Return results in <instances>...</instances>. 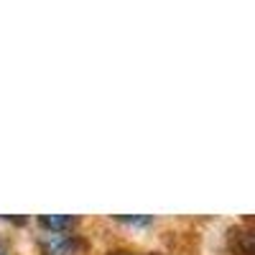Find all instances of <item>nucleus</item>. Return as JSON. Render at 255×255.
<instances>
[{
	"label": "nucleus",
	"mask_w": 255,
	"mask_h": 255,
	"mask_svg": "<svg viewBox=\"0 0 255 255\" xmlns=\"http://www.w3.org/2000/svg\"><path fill=\"white\" fill-rule=\"evenodd\" d=\"M230 250L235 255H253L255 253V238L250 230H243V227H235L230 230Z\"/></svg>",
	"instance_id": "2"
},
{
	"label": "nucleus",
	"mask_w": 255,
	"mask_h": 255,
	"mask_svg": "<svg viewBox=\"0 0 255 255\" xmlns=\"http://www.w3.org/2000/svg\"><path fill=\"white\" fill-rule=\"evenodd\" d=\"M110 255H130V253H110Z\"/></svg>",
	"instance_id": "5"
},
{
	"label": "nucleus",
	"mask_w": 255,
	"mask_h": 255,
	"mask_svg": "<svg viewBox=\"0 0 255 255\" xmlns=\"http://www.w3.org/2000/svg\"><path fill=\"white\" fill-rule=\"evenodd\" d=\"M38 225L44 230H51L54 235H61V232L72 230L77 225V220L69 215H44V217H38Z\"/></svg>",
	"instance_id": "3"
},
{
	"label": "nucleus",
	"mask_w": 255,
	"mask_h": 255,
	"mask_svg": "<svg viewBox=\"0 0 255 255\" xmlns=\"http://www.w3.org/2000/svg\"><path fill=\"white\" fill-rule=\"evenodd\" d=\"M120 222H125V225H151L153 222V217H118Z\"/></svg>",
	"instance_id": "4"
},
{
	"label": "nucleus",
	"mask_w": 255,
	"mask_h": 255,
	"mask_svg": "<svg viewBox=\"0 0 255 255\" xmlns=\"http://www.w3.org/2000/svg\"><path fill=\"white\" fill-rule=\"evenodd\" d=\"M41 245H44V250L49 253V255H74L77 250H82L84 248V243L79 240V238H69V235H46L44 240H41Z\"/></svg>",
	"instance_id": "1"
},
{
	"label": "nucleus",
	"mask_w": 255,
	"mask_h": 255,
	"mask_svg": "<svg viewBox=\"0 0 255 255\" xmlns=\"http://www.w3.org/2000/svg\"><path fill=\"white\" fill-rule=\"evenodd\" d=\"M0 253H3V243H0Z\"/></svg>",
	"instance_id": "6"
}]
</instances>
